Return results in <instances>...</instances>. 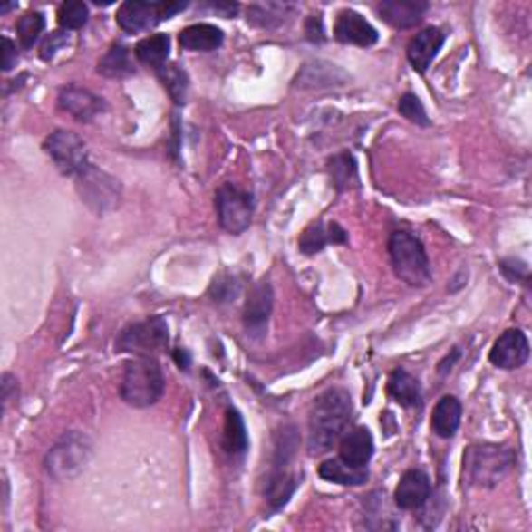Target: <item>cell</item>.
Masks as SVG:
<instances>
[{
	"label": "cell",
	"instance_id": "6da1fadb",
	"mask_svg": "<svg viewBox=\"0 0 532 532\" xmlns=\"http://www.w3.org/2000/svg\"><path fill=\"white\" fill-rule=\"evenodd\" d=\"M352 412V397L345 389L333 387L318 395L308 421V451L312 456L326 453L345 435Z\"/></svg>",
	"mask_w": 532,
	"mask_h": 532
},
{
	"label": "cell",
	"instance_id": "7a4b0ae2",
	"mask_svg": "<svg viewBox=\"0 0 532 532\" xmlns=\"http://www.w3.org/2000/svg\"><path fill=\"white\" fill-rule=\"evenodd\" d=\"M165 393V374L159 362L140 356L125 366L121 379V400L131 408H150Z\"/></svg>",
	"mask_w": 532,
	"mask_h": 532
},
{
	"label": "cell",
	"instance_id": "3957f363",
	"mask_svg": "<svg viewBox=\"0 0 532 532\" xmlns=\"http://www.w3.org/2000/svg\"><path fill=\"white\" fill-rule=\"evenodd\" d=\"M514 466V453L499 445H472L464 453V482L493 488Z\"/></svg>",
	"mask_w": 532,
	"mask_h": 532
},
{
	"label": "cell",
	"instance_id": "277c9868",
	"mask_svg": "<svg viewBox=\"0 0 532 532\" xmlns=\"http://www.w3.org/2000/svg\"><path fill=\"white\" fill-rule=\"evenodd\" d=\"M389 256L395 275L412 287H424L430 281V262L422 241L408 231H395L389 237Z\"/></svg>",
	"mask_w": 532,
	"mask_h": 532
},
{
	"label": "cell",
	"instance_id": "5b68a950",
	"mask_svg": "<svg viewBox=\"0 0 532 532\" xmlns=\"http://www.w3.org/2000/svg\"><path fill=\"white\" fill-rule=\"evenodd\" d=\"M92 458V443L86 435L71 430L63 435L59 441L54 443L51 451L46 453L44 466L46 472L51 474L54 480H71L77 479L86 470V466Z\"/></svg>",
	"mask_w": 532,
	"mask_h": 532
},
{
	"label": "cell",
	"instance_id": "8992f818",
	"mask_svg": "<svg viewBox=\"0 0 532 532\" xmlns=\"http://www.w3.org/2000/svg\"><path fill=\"white\" fill-rule=\"evenodd\" d=\"M169 345V324L162 316H150L146 321L127 324L119 333L117 352L136 353V356H154Z\"/></svg>",
	"mask_w": 532,
	"mask_h": 532
},
{
	"label": "cell",
	"instance_id": "52a82bcc",
	"mask_svg": "<svg viewBox=\"0 0 532 532\" xmlns=\"http://www.w3.org/2000/svg\"><path fill=\"white\" fill-rule=\"evenodd\" d=\"M217 202V215L218 223H221L227 233L239 236L244 233L252 223L254 215V198L247 191L239 189L233 183H223L215 194Z\"/></svg>",
	"mask_w": 532,
	"mask_h": 532
},
{
	"label": "cell",
	"instance_id": "ba28073f",
	"mask_svg": "<svg viewBox=\"0 0 532 532\" xmlns=\"http://www.w3.org/2000/svg\"><path fill=\"white\" fill-rule=\"evenodd\" d=\"M44 150L56 169L67 177H80L90 167L86 141L73 131L56 130L46 138Z\"/></svg>",
	"mask_w": 532,
	"mask_h": 532
},
{
	"label": "cell",
	"instance_id": "9c48e42d",
	"mask_svg": "<svg viewBox=\"0 0 532 532\" xmlns=\"http://www.w3.org/2000/svg\"><path fill=\"white\" fill-rule=\"evenodd\" d=\"M186 6L188 3H138V0H130V3L119 6L117 24L127 34H140L152 30L160 21L171 19Z\"/></svg>",
	"mask_w": 532,
	"mask_h": 532
},
{
	"label": "cell",
	"instance_id": "30bf717a",
	"mask_svg": "<svg viewBox=\"0 0 532 532\" xmlns=\"http://www.w3.org/2000/svg\"><path fill=\"white\" fill-rule=\"evenodd\" d=\"M77 189L82 200L98 215L112 210L121 200V186L115 177L92 165L77 177Z\"/></svg>",
	"mask_w": 532,
	"mask_h": 532
},
{
	"label": "cell",
	"instance_id": "8fae6325",
	"mask_svg": "<svg viewBox=\"0 0 532 532\" xmlns=\"http://www.w3.org/2000/svg\"><path fill=\"white\" fill-rule=\"evenodd\" d=\"M530 356V343L520 329H509L493 343L488 360L503 371H514L527 364Z\"/></svg>",
	"mask_w": 532,
	"mask_h": 532
},
{
	"label": "cell",
	"instance_id": "7c38bea8",
	"mask_svg": "<svg viewBox=\"0 0 532 532\" xmlns=\"http://www.w3.org/2000/svg\"><path fill=\"white\" fill-rule=\"evenodd\" d=\"M271 312H273V287L268 281H260L252 287L244 308V323H246L247 335L252 337L265 335Z\"/></svg>",
	"mask_w": 532,
	"mask_h": 532
},
{
	"label": "cell",
	"instance_id": "4fadbf2b",
	"mask_svg": "<svg viewBox=\"0 0 532 532\" xmlns=\"http://www.w3.org/2000/svg\"><path fill=\"white\" fill-rule=\"evenodd\" d=\"M59 109L69 112L71 117L82 121V123H90V121H94L101 112L106 111V102L86 88L69 86L61 90Z\"/></svg>",
	"mask_w": 532,
	"mask_h": 532
},
{
	"label": "cell",
	"instance_id": "5bb4252c",
	"mask_svg": "<svg viewBox=\"0 0 532 532\" xmlns=\"http://www.w3.org/2000/svg\"><path fill=\"white\" fill-rule=\"evenodd\" d=\"M335 38L342 44H353V46H372L377 44L379 32L368 24V21L356 11L345 9L339 13L337 24H335Z\"/></svg>",
	"mask_w": 532,
	"mask_h": 532
},
{
	"label": "cell",
	"instance_id": "9a60e30c",
	"mask_svg": "<svg viewBox=\"0 0 532 532\" xmlns=\"http://www.w3.org/2000/svg\"><path fill=\"white\" fill-rule=\"evenodd\" d=\"M430 479L422 470H408L397 482L395 488V506L401 509H418L430 499Z\"/></svg>",
	"mask_w": 532,
	"mask_h": 532
},
{
	"label": "cell",
	"instance_id": "2e32d148",
	"mask_svg": "<svg viewBox=\"0 0 532 532\" xmlns=\"http://www.w3.org/2000/svg\"><path fill=\"white\" fill-rule=\"evenodd\" d=\"M445 42V34L439 27H427V30L418 32L408 44V61L418 73H424L435 61V56L441 51Z\"/></svg>",
	"mask_w": 532,
	"mask_h": 532
},
{
	"label": "cell",
	"instance_id": "e0dca14e",
	"mask_svg": "<svg viewBox=\"0 0 532 532\" xmlns=\"http://www.w3.org/2000/svg\"><path fill=\"white\" fill-rule=\"evenodd\" d=\"M427 9L429 5L424 0H385L379 5L381 17L397 30H410L421 24Z\"/></svg>",
	"mask_w": 532,
	"mask_h": 532
},
{
	"label": "cell",
	"instance_id": "ac0fdd59",
	"mask_svg": "<svg viewBox=\"0 0 532 532\" xmlns=\"http://www.w3.org/2000/svg\"><path fill=\"white\" fill-rule=\"evenodd\" d=\"M339 458L352 466L366 468L374 453V441L368 429H353L339 439Z\"/></svg>",
	"mask_w": 532,
	"mask_h": 532
},
{
	"label": "cell",
	"instance_id": "d6986e66",
	"mask_svg": "<svg viewBox=\"0 0 532 532\" xmlns=\"http://www.w3.org/2000/svg\"><path fill=\"white\" fill-rule=\"evenodd\" d=\"M459 422H462V403H459L458 397L453 395L441 397V400L437 401L435 410H432V432L441 439H451L458 432Z\"/></svg>",
	"mask_w": 532,
	"mask_h": 532
},
{
	"label": "cell",
	"instance_id": "ffe728a7",
	"mask_svg": "<svg viewBox=\"0 0 532 532\" xmlns=\"http://www.w3.org/2000/svg\"><path fill=\"white\" fill-rule=\"evenodd\" d=\"M179 44L189 53H212L223 44V32L217 25L196 24L179 34Z\"/></svg>",
	"mask_w": 532,
	"mask_h": 532
},
{
	"label": "cell",
	"instance_id": "44dd1931",
	"mask_svg": "<svg viewBox=\"0 0 532 532\" xmlns=\"http://www.w3.org/2000/svg\"><path fill=\"white\" fill-rule=\"evenodd\" d=\"M389 395L393 397V401L400 403L403 408H421L422 406V389L416 377H412L408 371H393L389 377L387 385Z\"/></svg>",
	"mask_w": 532,
	"mask_h": 532
},
{
	"label": "cell",
	"instance_id": "7402d4cb",
	"mask_svg": "<svg viewBox=\"0 0 532 532\" xmlns=\"http://www.w3.org/2000/svg\"><path fill=\"white\" fill-rule=\"evenodd\" d=\"M318 474H321V479L324 480L337 482V485H345V487H358V485H364V482L368 480L366 468L347 464L342 458L326 459V462H323L321 468H318Z\"/></svg>",
	"mask_w": 532,
	"mask_h": 532
},
{
	"label": "cell",
	"instance_id": "603a6c76",
	"mask_svg": "<svg viewBox=\"0 0 532 532\" xmlns=\"http://www.w3.org/2000/svg\"><path fill=\"white\" fill-rule=\"evenodd\" d=\"M169 51H171V38L167 34H154L140 40L133 53L141 65L160 69L169 59Z\"/></svg>",
	"mask_w": 532,
	"mask_h": 532
},
{
	"label": "cell",
	"instance_id": "cb8c5ba5",
	"mask_svg": "<svg viewBox=\"0 0 532 532\" xmlns=\"http://www.w3.org/2000/svg\"><path fill=\"white\" fill-rule=\"evenodd\" d=\"M98 73L111 80H119V77H127L133 73V59L131 51L123 44H112L111 51L106 53L101 63H98Z\"/></svg>",
	"mask_w": 532,
	"mask_h": 532
},
{
	"label": "cell",
	"instance_id": "d4e9b609",
	"mask_svg": "<svg viewBox=\"0 0 532 532\" xmlns=\"http://www.w3.org/2000/svg\"><path fill=\"white\" fill-rule=\"evenodd\" d=\"M159 71V80L162 86L169 92V96L173 98L177 104H186L188 101V75L179 65L175 63H165Z\"/></svg>",
	"mask_w": 532,
	"mask_h": 532
},
{
	"label": "cell",
	"instance_id": "484cf974",
	"mask_svg": "<svg viewBox=\"0 0 532 532\" xmlns=\"http://www.w3.org/2000/svg\"><path fill=\"white\" fill-rule=\"evenodd\" d=\"M292 11H294L292 5H279V3L254 5L247 9V21L260 27H276L285 21V17Z\"/></svg>",
	"mask_w": 532,
	"mask_h": 532
},
{
	"label": "cell",
	"instance_id": "4316f807",
	"mask_svg": "<svg viewBox=\"0 0 532 532\" xmlns=\"http://www.w3.org/2000/svg\"><path fill=\"white\" fill-rule=\"evenodd\" d=\"M225 450L231 456H244L247 450V432L246 424L241 421L239 412L236 410H227V421H225Z\"/></svg>",
	"mask_w": 532,
	"mask_h": 532
},
{
	"label": "cell",
	"instance_id": "83f0119b",
	"mask_svg": "<svg viewBox=\"0 0 532 532\" xmlns=\"http://www.w3.org/2000/svg\"><path fill=\"white\" fill-rule=\"evenodd\" d=\"M295 487H297V479L294 477V474L283 472V470L275 472L271 480H268V488H266L268 503H271L275 509L285 506L287 499L294 495Z\"/></svg>",
	"mask_w": 532,
	"mask_h": 532
},
{
	"label": "cell",
	"instance_id": "f1b7e54d",
	"mask_svg": "<svg viewBox=\"0 0 532 532\" xmlns=\"http://www.w3.org/2000/svg\"><path fill=\"white\" fill-rule=\"evenodd\" d=\"M90 11L86 3H80V0H69V3H63L59 6V25L63 30H82L83 25L88 24Z\"/></svg>",
	"mask_w": 532,
	"mask_h": 532
},
{
	"label": "cell",
	"instance_id": "f546056e",
	"mask_svg": "<svg viewBox=\"0 0 532 532\" xmlns=\"http://www.w3.org/2000/svg\"><path fill=\"white\" fill-rule=\"evenodd\" d=\"M44 25L46 21L42 13H25V15L17 21V38L21 42V46L32 48L35 42H38L42 32H44Z\"/></svg>",
	"mask_w": 532,
	"mask_h": 532
},
{
	"label": "cell",
	"instance_id": "4dcf8cb0",
	"mask_svg": "<svg viewBox=\"0 0 532 532\" xmlns=\"http://www.w3.org/2000/svg\"><path fill=\"white\" fill-rule=\"evenodd\" d=\"M331 177L335 181L337 189L350 188V181L356 179V162L350 154H339L331 162Z\"/></svg>",
	"mask_w": 532,
	"mask_h": 532
},
{
	"label": "cell",
	"instance_id": "1f68e13d",
	"mask_svg": "<svg viewBox=\"0 0 532 532\" xmlns=\"http://www.w3.org/2000/svg\"><path fill=\"white\" fill-rule=\"evenodd\" d=\"M397 109H400V112L403 117H406L408 121H412V123L421 125V127H429L430 125V119L427 115V111H424V106L421 102V98H418L416 94H403L400 98V104H397Z\"/></svg>",
	"mask_w": 532,
	"mask_h": 532
},
{
	"label": "cell",
	"instance_id": "d6a6232c",
	"mask_svg": "<svg viewBox=\"0 0 532 532\" xmlns=\"http://www.w3.org/2000/svg\"><path fill=\"white\" fill-rule=\"evenodd\" d=\"M326 244H329V236H326L323 223L310 225L308 229L302 233V237H300V250L304 254H316V252H321Z\"/></svg>",
	"mask_w": 532,
	"mask_h": 532
},
{
	"label": "cell",
	"instance_id": "836d02e7",
	"mask_svg": "<svg viewBox=\"0 0 532 532\" xmlns=\"http://www.w3.org/2000/svg\"><path fill=\"white\" fill-rule=\"evenodd\" d=\"M210 295L217 297L218 302L231 300V297L237 295V283L231 276H217L215 283L210 287Z\"/></svg>",
	"mask_w": 532,
	"mask_h": 532
},
{
	"label": "cell",
	"instance_id": "e575fe53",
	"mask_svg": "<svg viewBox=\"0 0 532 532\" xmlns=\"http://www.w3.org/2000/svg\"><path fill=\"white\" fill-rule=\"evenodd\" d=\"M67 40L69 35L63 34V32H53L48 38L42 42V48H40V56L44 61H53V56L59 53V48L67 46Z\"/></svg>",
	"mask_w": 532,
	"mask_h": 532
},
{
	"label": "cell",
	"instance_id": "d590c367",
	"mask_svg": "<svg viewBox=\"0 0 532 532\" xmlns=\"http://www.w3.org/2000/svg\"><path fill=\"white\" fill-rule=\"evenodd\" d=\"M19 397V385H17V379L13 377V374L5 372L3 374V406L5 410L9 408V403L13 400H17Z\"/></svg>",
	"mask_w": 532,
	"mask_h": 532
},
{
	"label": "cell",
	"instance_id": "8d00e7d4",
	"mask_svg": "<svg viewBox=\"0 0 532 532\" xmlns=\"http://www.w3.org/2000/svg\"><path fill=\"white\" fill-rule=\"evenodd\" d=\"M306 34L310 42H323L324 40V27H323V19L318 15H312L306 21Z\"/></svg>",
	"mask_w": 532,
	"mask_h": 532
},
{
	"label": "cell",
	"instance_id": "74e56055",
	"mask_svg": "<svg viewBox=\"0 0 532 532\" xmlns=\"http://www.w3.org/2000/svg\"><path fill=\"white\" fill-rule=\"evenodd\" d=\"M17 65V48L9 38L3 40V71H11Z\"/></svg>",
	"mask_w": 532,
	"mask_h": 532
},
{
	"label": "cell",
	"instance_id": "f35d334b",
	"mask_svg": "<svg viewBox=\"0 0 532 532\" xmlns=\"http://www.w3.org/2000/svg\"><path fill=\"white\" fill-rule=\"evenodd\" d=\"M326 236H329V241H333V244H345V241H347L345 231L337 223L329 225V231H326Z\"/></svg>",
	"mask_w": 532,
	"mask_h": 532
},
{
	"label": "cell",
	"instance_id": "ab89813d",
	"mask_svg": "<svg viewBox=\"0 0 532 532\" xmlns=\"http://www.w3.org/2000/svg\"><path fill=\"white\" fill-rule=\"evenodd\" d=\"M175 358H177V362H179V366H181V368H188V366H189V356H188V352L177 350V352H175Z\"/></svg>",
	"mask_w": 532,
	"mask_h": 532
},
{
	"label": "cell",
	"instance_id": "60d3db41",
	"mask_svg": "<svg viewBox=\"0 0 532 532\" xmlns=\"http://www.w3.org/2000/svg\"><path fill=\"white\" fill-rule=\"evenodd\" d=\"M17 5H5V6H0V13H6V11H11V9H15Z\"/></svg>",
	"mask_w": 532,
	"mask_h": 532
}]
</instances>
